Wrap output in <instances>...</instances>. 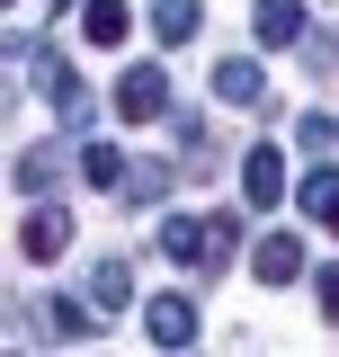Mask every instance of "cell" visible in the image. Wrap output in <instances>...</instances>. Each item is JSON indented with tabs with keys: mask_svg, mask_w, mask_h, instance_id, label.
Wrapping results in <instances>:
<instances>
[{
	"mask_svg": "<svg viewBox=\"0 0 339 357\" xmlns=\"http://www.w3.org/2000/svg\"><path fill=\"white\" fill-rule=\"evenodd\" d=\"M170 107H179V98H170V72H161V63H134L126 81H116V116H134V126H161Z\"/></svg>",
	"mask_w": 339,
	"mask_h": 357,
	"instance_id": "1",
	"label": "cell"
},
{
	"mask_svg": "<svg viewBox=\"0 0 339 357\" xmlns=\"http://www.w3.org/2000/svg\"><path fill=\"white\" fill-rule=\"evenodd\" d=\"M250 277H259V286H295V277H303V241H295V232H259V241H250Z\"/></svg>",
	"mask_w": 339,
	"mask_h": 357,
	"instance_id": "2",
	"label": "cell"
},
{
	"mask_svg": "<svg viewBox=\"0 0 339 357\" xmlns=\"http://www.w3.org/2000/svg\"><path fill=\"white\" fill-rule=\"evenodd\" d=\"M18 250H27V259H63V250H72V215H63V206H36V215L18 223Z\"/></svg>",
	"mask_w": 339,
	"mask_h": 357,
	"instance_id": "3",
	"label": "cell"
},
{
	"mask_svg": "<svg viewBox=\"0 0 339 357\" xmlns=\"http://www.w3.org/2000/svg\"><path fill=\"white\" fill-rule=\"evenodd\" d=\"M161 250L179 268H223V250H214V223H188V215H170L161 223Z\"/></svg>",
	"mask_w": 339,
	"mask_h": 357,
	"instance_id": "4",
	"label": "cell"
},
{
	"mask_svg": "<svg viewBox=\"0 0 339 357\" xmlns=\"http://www.w3.org/2000/svg\"><path fill=\"white\" fill-rule=\"evenodd\" d=\"M143 331H152V349H188V340H197V304L152 295V304H143Z\"/></svg>",
	"mask_w": 339,
	"mask_h": 357,
	"instance_id": "5",
	"label": "cell"
},
{
	"mask_svg": "<svg viewBox=\"0 0 339 357\" xmlns=\"http://www.w3.org/2000/svg\"><path fill=\"white\" fill-rule=\"evenodd\" d=\"M277 197H286V161H277V152H268V143H259L250 161H241V206H259V215H268V206H277Z\"/></svg>",
	"mask_w": 339,
	"mask_h": 357,
	"instance_id": "6",
	"label": "cell"
},
{
	"mask_svg": "<svg viewBox=\"0 0 339 357\" xmlns=\"http://www.w3.org/2000/svg\"><path fill=\"white\" fill-rule=\"evenodd\" d=\"M214 98H232V107H259V98H268V72L232 54V63H214Z\"/></svg>",
	"mask_w": 339,
	"mask_h": 357,
	"instance_id": "7",
	"label": "cell"
},
{
	"mask_svg": "<svg viewBox=\"0 0 339 357\" xmlns=\"http://www.w3.org/2000/svg\"><path fill=\"white\" fill-rule=\"evenodd\" d=\"M197 27H206V9H197V0H152V36H161V45H188Z\"/></svg>",
	"mask_w": 339,
	"mask_h": 357,
	"instance_id": "8",
	"label": "cell"
},
{
	"mask_svg": "<svg viewBox=\"0 0 339 357\" xmlns=\"http://www.w3.org/2000/svg\"><path fill=\"white\" fill-rule=\"evenodd\" d=\"M126 295H134V268L126 259H98V268H89V304H98V312H116Z\"/></svg>",
	"mask_w": 339,
	"mask_h": 357,
	"instance_id": "9",
	"label": "cell"
},
{
	"mask_svg": "<svg viewBox=\"0 0 339 357\" xmlns=\"http://www.w3.org/2000/svg\"><path fill=\"white\" fill-rule=\"evenodd\" d=\"M81 36L89 45H126V0H81Z\"/></svg>",
	"mask_w": 339,
	"mask_h": 357,
	"instance_id": "10",
	"label": "cell"
},
{
	"mask_svg": "<svg viewBox=\"0 0 339 357\" xmlns=\"http://www.w3.org/2000/svg\"><path fill=\"white\" fill-rule=\"evenodd\" d=\"M250 27H259V45H295L303 36V9H295V0H259Z\"/></svg>",
	"mask_w": 339,
	"mask_h": 357,
	"instance_id": "11",
	"label": "cell"
},
{
	"mask_svg": "<svg viewBox=\"0 0 339 357\" xmlns=\"http://www.w3.org/2000/svg\"><path fill=\"white\" fill-rule=\"evenodd\" d=\"M9 170H18V197H36V188H54V170H63V152H54V143H36V152H18Z\"/></svg>",
	"mask_w": 339,
	"mask_h": 357,
	"instance_id": "12",
	"label": "cell"
},
{
	"mask_svg": "<svg viewBox=\"0 0 339 357\" xmlns=\"http://www.w3.org/2000/svg\"><path fill=\"white\" fill-rule=\"evenodd\" d=\"M81 178L89 188H126V152L116 143H81Z\"/></svg>",
	"mask_w": 339,
	"mask_h": 357,
	"instance_id": "13",
	"label": "cell"
},
{
	"mask_svg": "<svg viewBox=\"0 0 339 357\" xmlns=\"http://www.w3.org/2000/svg\"><path fill=\"white\" fill-rule=\"evenodd\" d=\"M303 206L339 232V170H322V161H312V170H303Z\"/></svg>",
	"mask_w": 339,
	"mask_h": 357,
	"instance_id": "14",
	"label": "cell"
},
{
	"mask_svg": "<svg viewBox=\"0 0 339 357\" xmlns=\"http://www.w3.org/2000/svg\"><path fill=\"white\" fill-rule=\"evenodd\" d=\"M126 197H134V206L170 197V161H134V170H126Z\"/></svg>",
	"mask_w": 339,
	"mask_h": 357,
	"instance_id": "15",
	"label": "cell"
},
{
	"mask_svg": "<svg viewBox=\"0 0 339 357\" xmlns=\"http://www.w3.org/2000/svg\"><path fill=\"white\" fill-rule=\"evenodd\" d=\"M36 321H45V331H54V340H89V312L72 304V295H63V304H45Z\"/></svg>",
	"mask_w": 339,
	"mask_h": 357,
	"instance_id": "16",
	"label": "cell"
},
{
	"mask_svg": "<svg viewBox=\"0 0 339 357\" xmlns=\"http://www.w3.org/2000/svg\"><path fill=\"white\" fill-rule=\"evenodd\" d=\"M295 134H303V152H322V143H339V116H303Z\"/></svg>",
	"mask_w": 339,
	"mask_h": 357,
	"instance_id": "17",
	"label": "cell"
},
{
	"mask_svg": "<svg viewBox=\"0 0 339 357\" xmlns=\"http://www.w3.org/2000/svg\"><path fill=\"white\" fill-rule=\"evenodd\" d=\"M312 295H322V312H331V321H339V259L322 268V286H312Z\"/></svg>",
	"mask_w": 339,
	"mask_h": 357,
	"instance_id": "18",
	"label": "cell"
}]
</instances>
